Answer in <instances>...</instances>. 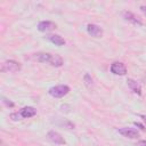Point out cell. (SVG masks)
Instances as JSON below:
<instances>
[{
  "mask_svg": "<svg viewBox=\"0 0 146 146\" xmlns=\"http://www.w3.org/2000/svg\"><path fill=\"white\" fill-rule=\"evenodd\" d=\"M49 95L54 98H62L64 96H66L70 92V87L66 84H59V86H55L52 88L49 89Z\"/></svg>",
  "mask_w": 146,
  "mask_h": 146,
  "instance_id": "1",
  "label": "cell"
},
{
  "mask_svg": "<svg viewBox=\"0 0 146 146\" xmlns=\"http://www.w3.org/2000/svg\"><path fill=\"white\" fill-rule=\"evenodd\" d=\"M22 66L16 60H6L1 64V72H8V73H16L18 71H21Z\"/></svg>",
  "mask_w": 146,
  "mask_h": 146,
  "instance_id": "2",
  "label": "cell"
},
{
  "mask_svg": "<svg viewBox=\"0 0 146 146\" xmlns=\"http://www.w3.org/2000/svg\"><path fill=\"white\" fill-rule=\"evenodd\" d=\"M110 70L115 75H125V73H127V67L121 62H114V63H112Z\"/></svg>",
  "mask_w": 146,
  "mask_h": 146,
  "instance_id": "3",
  "label": "cell"
},
{
  "mask_svg": "<svg viewBox=\"0 0 146 146\" xmlns=\"http://www.w3.org/2000/svg\"><path fill=\"white\" fill-rule=\"evenodd\" d=\"M117 131L123 137H127V138H130V139H137L139 137V132L133 128H121Z\"/></svg>",
  "mask_w": 146,
  "mask_h": 146,
  "instance_id": "4",
  "label": "cell"
},
{
  "mask_svg": "<svg viewBox=\"0 0 146 146\" xmlns=\"http://www.w3.org/2000/svg\"><path fill=\"white\" fill-rule=\"evenodd\" d=\"M47 138L54 143V144H57V145H65V139L60 136V133H58L57 131H54V130H50L48 133H47Z\"/></svg>",
  "mask_w": 146,
  "mask_h": 146,
  "instance_id": "5",
  "label": "cell"
},
{
  "mask_svg": "<svg viewBox=\"0 0 146 146\" xmlns=\"http://www.w3.org/2000/svg\"><path fill=\"white\" fill-rule=\"evenodd\" d=\"M56 29V24L50 21H42L38 24V30L40 32H49Z\"/></svg>",
  "mask_w": 146,
  "mask_h": 146,
  "instance_id": "6",
  "label": "cell"
},
{
  "mask_svg": "<svg viewBox=\"0 0 146 146\" xmlns=\"http://www.w3.org/2000/svg\"><path fill=\"white\" fill-rule=\"evenodd\" d=\"M87 32L91 35V36H95V38H100L103 35V30L100 26L96 25V24H89L87 26Z\"/></svg>",
  "mask_w": 146,
  "mask_h": 146,
  "instance_id": "7",
  "label": "cell"
},
{
  "mask_svg": "<svg viewBox=\"0 0 146 146\" xmlns=\"http://www.w3.org/2000/svg\"><path fill=\"white\" fill-rule=\"evenodd\" d=\"M18 113H19L22 119H29V117H32L36 114V110L32 106H26V107H23Z\"/></svg>",
  "mask_w": 146,
  "mask_h": 146,
  "instance_id": "8",
  "label": "cell"
},
{
  "mask_svg": "<svg viewBox=\"0 0 146 146\" xmlns=\"http://www.w3.org/2000/svg\"><path fill=\"white\" fill-rule=\"evenodd\" d=\"M122 16H123V18H124L125 21L130 22V23L133 24V25H138V26L143 25L141 21H140L138 17H136V16H135L132 13H130V11H123V13H122Z\"/></svg>",
  "mask_w": 146,
  "mask_h": 146,
  "instance_id": "9",
  "label": "cell"
},
{
  "mask_svg": "<svg viewBox=\"0 0 146 146\" xmlns=\"http://www.w3.org/2000/svg\"><path fill=\"white\" fill-rule=\"evenodd\" d=\"M127 83H128V87L131 89V91H133L138 96L141 95V88H140V86H139V83L137 81H135L132 79H128L127 80Z\"/></svg>",
  "mask_w": 146,
  "mask_h": 146,
  "instance_id": "10",
  "label": "cell"
},
{
  "mask_svg": "<svg viewBox=\"0 0 146 146\" xmlns=\"http://www.w3.org/2000/svg\"><path fill=\"white\" fill-rule=\"evenodd\" d=\"M47 38H48V40L50 42H52L56 46H63V44H65V40L60 35H58V34H50Z\"/></svg>",
  "mask_w": 146,
  "mask_h": 146,
  "instance_id": "11",
  "label": "cell"
},
{
  "mask_svg": "<svg viewBox=\"0 0 146 146\" xmlns=\"http://www.w3.org/2000/svg\"><path fill=\"white\" fill-rule=\"evenodd\" d=\"M51 58V54L48 52H39L35 55V59L40 63H49Z\"/></svg>",
  "mask_w": 146,
  "mask_h": 146,
  "instance_id": "12",
  "label": "cell"
},
{
  "mask_svg": "<svg viewBox=\"0 0 146 146\" xmlns=\"http://www.w3.org/2000/svg\"><path fill=\"white\" fill-rule=\"evenodd\" d=\"M49 64L52 65V66L59 67V66L63 65V58H62L59 55H51V58H50Z\"/></svg>",
  "mask_w": 146,
  "mask_h": 146,
  "instance_id": "13",
  "label": "cell"
},
{
  "mask_svg": "<svg viewBox=\"0 0 146 146\" xmlns=\"http://www.w3.org/2000/svg\"><path fill=\"white\" fill-rule=\"evenodd\" d=\"M83 80H84V83H86L87 87H91V84H92V79H91V76H90L89 73H86V74H84Z\"/></svg>",
  "mask_w": 146,
  "mask_h": 146,
  "instance_id": "14",
  "label": "cell"
},
{
  "mask_svg": "<svg viewBox=\"0 0 146 146\" xmlns=\"http://www.w3.org/2000/svg\"><path fill=\"white\" fill-rule=\"evenodd\" d=\"M1 99H2V103L7 106V107H14L15 106V104L11 102V100H9V99H7L6 97H1Z\"/></svg>",
  "mask_w": 146,
  "mask_h": 146,
  "instance_id": "15",
  "label": "cell"
},
{
  "mask_svg": "<svg viewBox=\"0 0 146 146\" xmlns=\"http://www.w3.org/2000/svg\"><path fill=\"white\" fill-rule=\"evenodd\" d=\"M133 124H135L136 127H138L140 130H145V127H144L141 123H139V122H133Z\"/></svg>",
  "mask_w": 146,
  "mask_h": 146,
  "instance_id": "16",
  "label": "cell"
},
{
  "mask_svg": "<svg viewBox=\"0 0 146 146\" xmlns=\"http://www.w3.org/2000/svg\"><path fill=\"white\" fill-rule=\"evenodd\" d=\"M138 146H146V140H139Z\"/></svg>",
  "mask_w": 146,
  "mask_h": 146,
  "instance_id": "17",
  "label": "cell"
},
{
  "mask_svg": "<svg viewBox=\"0 0 146 146\" xmlns=\"http://www.w3.org/2000/svg\"><path fill=\"white\" fill-rule=\"evenodd\" d=\"M140 10L143 11L144 15H146V6H141V7H140Z\"/></svg>",
  "mask_w": 146,
  "mask_h": 146,
  "instance_id": "18",
  "label": "cell"
},
{
  "mask_svg": "<svg viewBox=\"0 0 146 146\" xmlns=\"http://www.w3.org/2000/svg\"><path fill=\"white\" fill-rule=\"evenodd\" d=\"M139 116H140V117H141V119H143V121H144V122H145V123H146V115H145V114H140V115H139Z\"/></svg>",
  "mask_w": 146,
  "mask_h": 146,
  "instance_id": "19",
  "label": "cell"
}]
</instances>
